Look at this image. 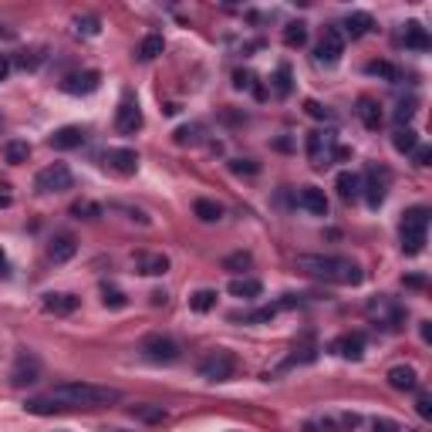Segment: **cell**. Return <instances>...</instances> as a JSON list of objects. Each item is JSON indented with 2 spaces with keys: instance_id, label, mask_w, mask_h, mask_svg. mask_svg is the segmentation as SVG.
<instances>
[{
  "instance_id": "1",
  "label": "cell",
  "mask_w": 432,
  "mask_h": 432,
  "mask_svg": "<svg viewBox=\"0 0 432 432\" xmlns=\"http://www.w3.org/2000/svg\"><path fill=\"white\" fill-rule=\"evenodd\" d=\"M122 399L119 388L108 385H92V382H64L54 385L41 399H28L24 409L31 416H54V412H75V409H102V405H115Z\"/></svg>"
},
{
  "instance_id": "2",
  "label": "cell",
  "mask_w": 432,
  "mask_h": 432,
  "mask_svg": "<svg viewBox=\"0 0 432 432\" xmlns=\"http://www.w3.org/2000/svg\"><path fill=\"white\" fill-rule=\"evenodd\" d=\"M297 270H304L311 277L328 280V284H341V287H355L361 284V267L348 257H335V253H301L297 257Z\"/></svg>"
},
{
  "instance_id": "3",
  "label": "cell",
  "mask_w": 432,
  "mask_h": 432,
  "mask_svg": "<svg viewBox=\"0 0 432 432\" xmlns=\"http://www.w3.org/2000/svg\"><path fill=\"white\" fill-rule=\"evenodd\" d=\"M426 233H429V210H426V206H412L409 213L402 216V250H405L409 257L422 253Z\"/></svg>"
},
{
  "instance_id": "4",
  "label": "cell",
  "mask_w": 432,
  "mask_h": 432,
  "mask_svg": "<svg viewBox=\"0 0 432 432\" xmlns=\"http://www.w3.org/2000/svg\"><path fill=\"white\" fill-rule=\"evenodd\" d=\"M308 159L314 169H324L338 159H348V149L338 145L335 132H308Z\"/></svg>"
},
{
  "instance_id": "5",
  "label": "cell",
  "mask_w": 432,
  "mask_h": 432,
  "mask_svg": "<svg viewBox=\"0 0 432 432\" xmlns=\"http://www.w3.org/2000/svg\"><path fill=\"white\" fill-rule=\"evenodd\" d=\"M196 371H200V378H206V382H227V378H233V371H236V358L230 352H223V348H216V352L200 358Z\"/></svg>"
},
{
  "instance_id": "6",
  "label": "cell",
  "mask_w": 432,
  "mask_h": 432,
  "mask_svg": "<svg viewBox=\"0 0 432 432\" xmlns=\"http://www.w3.org/2000/svg\"><path fill=\"white\" fill-rule=\"evenodd\" d=\"M388 186H392V172L385 166H368V172L361 176V193L368 200L371 210H378L388 196Z\"/></svg>"
},
{
  "instance_id": "7",
  "label": "cell",
  "mask_w": 432,
  "mask_h": 432,
  "mask_svg": "<svg viewBox=\"0 0 432 432\" xmlns=\"http://www.w3.org/2000/svg\"><path fill=\"white\" fill-rule=\"evenodd\" d=\"M139 352L155 365H172L179 361V344L169 338V335H145L139 344Z\"/></svg>"
},
{
  "instance_id": "8",
  "label": "cell",
  "mask_w": 432,
  "mask_h": 432,
  "mask_svg": "<svg viewBox=\"0 0 432 432\" xmlns=\"http://www.w3.org/2000/svg\"><path fill=\"white\" fill-rule=\"evenodd\" d=\"M71 186H75V176H71V169L64 162H51V166H44L34 176V189L37 193H64Z\"/></svg>"
},
{
  "instance_id": "9",
  "label": "cell",
  "mask_w": 432,
  "mask_h": 432,
  "mask_svg": "<svg viewBox=\"0 0 432 432\" xmlns=\"http://www.w3.org/2000/svg\"><path fill=\"white\" fill-rule=\"evenodd\" d=\"M344 54V34L341 28H324L321 41H318V51H314V61L324 64V68H335Z\"/></svg>"
},
{
  "instance_id": "10",
  "label": "cell",
  "mask_w": 432,
  "mask_h": 432,
  "mask_svg": "<svg viewBox=\"0 0 432 432\" xmlns=\"http://www.w3.org/2000/svg\"><path fill=\"white\" fill-rule=\"evenodd\" d=\"M115 128H119L122 136H136V132L142 128V108H139V102H136V95L132 92H125L119 108H115Z\"/></svg>"
},
{
  "instance_id": "11",
  "label": "cell",
  "mask_w": 432,
  "mask_h": 432,
  "mask_svg": "<svg viewBox=\"0 0 432 432\" xmlns=\"http://www.w3.org/2000/svg\"><path fill=\"white\" fill-rule=\"evenodd\" d=\"M37 378H41V361H37V355L20 352L14 361V368H11V385L24 388V385H34Z\"/></svg>"
},
{
  "instance_id": "12",
  "label": "cell",
  "mask_w": 432,
  "mask_h": 432,
  "mask_svg": "<svg viewBox=\"0 0 432 432\" xmlns=\"http://www.w3.org/2000/svg\"><path fill=\"white\" fill-rule=\"evenodd\" d=\"M102 159H105L108 169L119 172V176H136V169H139V152L136 149H108Z\"/></svg>"
},
{
  "instance_id": "13",
  "label": "cell",
  "mask_w": 432,
  "mask_h": 432,
  "mask_svg": "<svg viewBox=\"0 0 432 432\" xmlns=\"http://www.w3.org/2000/svg\"><path fill=\"white\" fill-rule=\"evenodd\" d=\"M98 85H102V75H98L95 68H88V71H78V75H68L61 81V88L68 95H92V92H98Z\"/></svg>"
},
{
  "instance_id": "14",
  "label": "cell",
  "mask_w": 432,
  "mask_h": 432,
  "mask_svg": "<svg viewBox=\"0 0 432 432\" xmlns=\"http://www.w3.org/2000/svg\"><path fill=\"white\" fill-rule=\"evenodd\" d=\"M47 145L58 149V152H71L78 145H85V128H81V125H64V128H58V132L47 139Z\"/></svg>"
},
{
  "instance_id": "15",
  "label": "cell",
  "mask_w": 432,
  "mask_h": 432,
  "mask_svg": "<svg viewBox=\"0 0 432 432\" xmlns=\"http://www.w3.org/2000/svg\"><path fill=\"white\" fill-rule=\"evenodd\" d=\"M331 352L341 358H348V361H358V358L365 355V335L361 331H352V335H341L335 344H331Z\"/></svg>"
},
{
  "instance_id": "16",
  "label": "cell",
  "mask_w": 432,
  "mask_h": 432,
  "mask_svg": "<svg viewBox=\"0 0 432 432\" xmlns=\"http://www.w3.org/2000/svg\"><path fill=\"white\" fill-rule=\"evenodd\" d=\"M368 314H375V318L385 324V328H399V321L405 318V308L392 304L388 297H378V301H371V304H368Z\"/></svg>"
},
{
  "instance_id": "17",
  "label": "cell",
  "mask_w": 432,
  "mask_h": 432,
  "mask_svg": "<svg viewBox=\"0 0 432 432\" xmlns=\"http://www.w3.org/2000/svg\"><path fill=\"white\" fill-rule=\"evenodd\" d=\"M399 41H402L405 47H409V51H419V54H422V51H429V47H432L429 31H426V28H422L419 20H409V24H405V31H402Z\"/></svg>"
},
{
  "instance_id": "18",
  "label": "cell",
  "mask_w": 432,
  "mask_h": 432,
  "mask_svg": "<svg viewBox=\"0 0 432 432\" xmlns=\"http://www.w3.org/2000/svg\"><path fill=\"white\" fill-rule=\"evenodd\" d=\"M297 206L314 216H328V196H324V189H318V186H304L297 193Z\"/></svg>"
},
{
  "instance_id": "19",
  "label": "cell",
  "mask_w": 432,
  "mask_h": 432,
  "mask_svg": "<svg viewBox=\"0 0 432 432\" xmlns=\"http://www.w3.org/2000/svg\"><path fill=\"white\" fill-rule=\"evenodd\" d=\"M344 31L341 34H348L352 41H358V37H365V34L375 31V17L365 14V11H352V14L344 17V24H341Z\"/></svg>"
},
{
  "instance_id": "20",
  "label": "cell",
  "mask_w": 432,
  "mask_h": 432,
  "mask_svg": "<svg viewBox=\"0 0 432 432\" xmlns=\"http://www.w3.org/2000/svg\"><path fill=\"white\" fill-rule=\"evenodd\" d=\"M388 385L395 388V392H416L419 388V375L412 365H395V368H388Z\"/></svg>"
},
{
  "instance_id": "21",
  "label": "cell",
  "mask_w": 432,
  "mask_h": 432,
  "mask_svg": "<svg viewBox=\"0 0 432 432\" xmlns=\"http://www.w3.org/2000/svg\"><path fill=\"white\" fill-rule=\"evenodd\" d=\"M78 304H81V297H75V294H44V311L47 314H58V318L75 314Z\"/></svg>"
},
{
  "instance_id": "22",
  "label": "cell",
  "mask_w": 432,
  "mask_h": 432,
  "mask_svg": "<svg viewBox=\"0 0 432 432\" xmlns=\"http://www.w3.org/2000/svg\"><path fill=\"white\" fill-rule=\"evenodd\" d=\"M78 253V244H75V236L71 233H58L54 240H51V247H47V257L54 263H64V260H71Z\"/></svg>"
},
{
  "instance_id": "23",
  "label": "cell",
  "mask_w": 432,
  "mask_h": 432,
  "mask_svg": "<svg viewBox=\"0 0 432 432\" xmlns=\"http://www.w3.org/2000/svg\"><path fill=\"white\" fill-rule=\"evenodd\" d=\"M358 119H361V125L368 128V132H378L382 128V105L375 102V98H358Z\"/></svg>"
},
{
  "instance_id": "24",
  "label": "cell",
  "mask_w": 432,
  "mask_h": 432,
  "mask_svg": "<svg viewBox=\"0 0 432 432\" xmlns=\"http://www.w3.org/2000/svg\"><path fill=\"white\" fill-rule=\"evenodd\" d=\"M335 186H338V196L344 203H355L361 196V176L358 172H338Z\"/></svg>"
},
{
  "instance_id": "25",
  "label": "cell",
  "mask_w": 432,
  "mask_h": 432,
  "mask_svg": "<svg viewBox=\"0 0 432 432\" xmlns=\"http://www.w3.org/2000/svg\"><path fill=\"white\" fill-rule=\"evenodd\" d=\"M230 294L240 297V301H257L263 294V284L257 277H236V280H230Z\"/></svg>"
},
{
  "instance_id": "26",
  "label": "cell",
  "mask_w": 432,
  "mask_h": 432,
  "mask_svg": "<svg viewBox=\"0 0 432 432\" xmlns=\"http://www.w3.org/2000/svg\"><path fill=\"white\" fill-rule=\"evenodd\" d=\"M166 270H169L166 253H142L139 257V274H145V277H162Z\"/></svg>"
},
{
  "instance_id": "27",
  "label": "cell",
  "mask_w": 432,
  "mask_h": 432,
  "mask_svg": "<svg viewBox=\"0 0 432 432\" xmlns=\"http://www.w3.org/2000/svg\"><path fill=\"white\" fill-rule=\"evenodd\" d=\"M270 88H274L277 98H287V95L294 92V71H291V64L287 61L277 64V71H274V78H270Z\"/></svg>"
},
{
  "instance_id": "28",
  "label": "cell",
  "mask_w": 432,
  "mask_h": 432,
  "mask_svg": "<svg viewBox=\"0 0 432 432\" xmlns=\"http://www.w3.org/2000/svg\"><path fill=\"white\" fill-rule=\"evenodd\" d=\"M365 75H371V78H385L388 85H399V81H405L402 68H395V64H388V61H368V64H365Z\"/></svg>"
},
{
  "instance_id": "29",
  "label": "cell",
  "mask_w": 432,
  "mask_h": 432,
  "mask_svg": "<svg viewBox=\"0 0 432 432\" xmlns=\"http://www.w3.org/2000/svg\"><path fill=\"white\" fill-rule=\"evenodd\" d=\"M162 51H166L162 34H145V37H142V44H139V58H142V61H155Z\"/></svg>"
},
{
  "instance_id": "30",
  "label": "cell",
  "mask_w": 432,
  "mask_h": 432,
  "mask_svg": "<svg viewBox=\"0 0 432 432\" xmlns=\"http://www.w3.org/2000/svg\"><path fill=\"white\" fill-rule=\"evenodd\" d=\"M28 155H31V145L20 139H11L4 145V159L11 162V166H20V162H28Z\"/></svg>"
},
{
  "instance_id": "31",
  "label": "cell",
  "mask_w": 432,
  "mask_h": 432,
  "mask_svg": "<svg viewBox=\"0 0 432 432\" xmlns=\"http://www.w3.org/2000/svg\"><path fill=\"white\" fill-rule=\"evenodd\" d=\"M216 297H220L216 291L203 287V291H196L193 297H189V308L196 311V314H206V311H213V308H216Z\"/></svg>"
},
{
  "instance_id": "32",
  "label": "cell",
  "mask_w": 432,
  "mask_h": 432,
  "mask_svg": "<svg viewBox=\"0 0 432 432\" xmlns=\"http://www.w3.org/2000/svg\"><path fill=\"white\" fill-rule=\"evenodd\" d=\"M284 44L287 47H304L308 44V24H301V20H294L284 28Z\"/></svg>"
},
{
  "instance_id": "33",
  "label": "cell",
  "mask_w": 432,
  "mask_h": 432,
  "mask_svg": "<svg viewBox=\"0 0 432 432\" xmlns=\"http://www.w3.org/2000/svg\"><path fill=\"white\" fill-rule=\"evenodd\" d=\"M392 145H395L399 152H412V149L419 145V132H416V128H409V125H405V128H395Z\"/></svg>"
},
{
  "instance_id": "34",
  "label": "cell",
  "mask_w": 432,
  "mask_h": 432,
  "mask_svg": "<svg viewBox=\"0 0 432 432\" xmlns=\"http://www.w3.org/2000/svg\"><path fill=\"white\" fill-rule=\"evenodd\" d=\"M280 311V304H270V308H260V311H247V314H230V321H244V324H263L270 321L274 314Z\"/></svg>"
},
{
  "instance_id": "35",
  "label": "cell",
  "mask_w": 432,
  "mask_h": 432,
  "mask_svg": "<svg viewBox=\"0 0 432 432\" xmlns=\"http://www.w3.org/2000/svg\"><path fill=\"white\" fill-rule=\"evenodd\" d=\"M193 213L200 216L203 223H216V220L223 216V206H220V203H213V200H196V203H193Z\"/></svg>"
},
{
  "instance_id": "36",
  "label": "cell",
  "mask_w": 432,
  "mask_h": 432,
  "mask_svg": "<svg viewBox=\"0 0 432 432\" xmlns=\"http://www.w3.org/2000/svg\"><path fill=\"white\" fill-rule=\"evenodd\" d=\"M200 139H203L200 122H189V125H179V128H176V142H179V145H196Z\"/></svg>"
},
{
  "instance_id": "37",
  "label": "cell",
  "mask_w": 432,
  "mask_h": 432,
  "mask_svg": "<svg viewBox=\"0 0 432 432\" xmlns=\"http://www.w3.org/2000/svg\"><path fill=\"white\" fill-rule=\"evenodd\" d=\"M132 416L142 419V422H162V419H166V409H162V405H136Z\"/></svg>"
},
{
  "instance_id": "38",
  "label": "cell",
  "mask_w": 432,
  "mask_h": 432,
  "mask_svg": "<svg viewBox=\"0 0 432 432\" xmlns=\"http://www.w3.org/2000/svg\"><path fill=\"white\" fill-rule=\"evenodd\" d=\"M233 85H236V88H250V92L257 95V98H267L263 85H257V78L250 75V71H236V75H233Z\"/></svg>"
},
{
  "instance_id": "39",
  "label": "cell",
  "mask_w": 432,
  "mask_h": 432,
  "mask_svg": "<svg viewBox=\"0 0 432 432\" xmlns=\"http://www.w3.org/2000/svg\"><path fill=\"white\" fill-rule=\"evenodd\" d=\"M71 213H75L78 220H98V216H102V206H98V203L81 200V203H75V206H71Z\"/></svg>"
},
{
  "instance_id": "40",
  "label": "cell",
  "mask_w": 432,
  "mask_h": 432,
  "mask_svg": "<svg viewBox=\"0 0 432 432\" xmlns=\"http://www.w3.org/2000/svg\"><path fill=\"white\" fill-rule=\"evenodd\" d=\"M75 31L85 34V37H95V34L102 31V20H98V17H78V20H75Z\"/></svg>"
},
{
  "instance_id": "41",
  "label": "cell",
  "mask_w": 432,
  "mask_h": 432,
  "mask_svg": "<svg viewBox=\"0 0 432 432\" xmlns=\"http://www.w3.org/2000/svg\"><path fill=\"white\" fill-rule=\"evenodd\" d=\"M102 294H105V308H112V311H122L125 304H128V301H125V294L119 291V287H102Z\"/></svg>"
},
{
  "instance_id": "42",
  "label": "cell",
  "mask_w": 432,
  "mask_h": 432,
  "mask_svg": "<svg viewBox=\"0 0 432 432\" xmlns=\"http://www.w3.org/2000/svg\"><path fill=\"white\" fill-rule=\"evenodd\" d=\"M41 61H44V51H41V47H34V51H24V54L17 58V64H20L24 71H34V68H37Z\"/></svg>"
},
{
  "instance_id": "43",
  "label": "cell",
  "mask_w": 432,
  "mask_h": 432,
  "mask_svg": "<svg viewBox=\"0 0 432 432\" xmlns=\"http://www.w3.org/2000/svg\"><path fill=\"white\" fill-rule=\"evenodd\" d=\"M250 263H253V257H250V253H244V250H240V253H230V257L223 260V267H227V270H247Z\"/></svg>"
},
{
  "instance_id": "44",
  "label": "cell",
  "mask_w": 432,
  "mask_h": 432,
  "mask_svg": "<svg viewBox=\"0 0 432 432\" xmlns=\"http://www.w3.org/2000/svg\"><path fill=\"white\" fill-rule=\"evenodd\" d=\"M416 412L422 419H432V395L429 392H419V399H416Z\"/></svg>"
},
{
  "instance_id": "45",
  "label": "cell",
  "mask_w": 432,
  "mask_h": 432,
  "mask_svg": "<svg viewBox=\"0 0 432 432\" xmlns=\"http://www.w3.org/2000/svg\"><path fill=\"white\" fill-rule=\"evenodd\" d=\"M304 112H308L311 119H324V122L331 119V112H328V108H324L321 102H314V98H311V102H304Z\"/></svg>"
},
{
  "instance_id": "46",
  "label": "cell",
  "mask_w": 432,
  "mask_h": 432,
  "mask_svg": "<svg viewBox=\"0 0 432 432\" xmlns=\"http://www.w3.org/2000/svg\"><path fill=\"white\" fill-rule=\"evenodd\" d=\"M230 169L233 172H247V176H257V172H260V166H257V162H250V159H233Z\"/></svg>"
},
{
  "instance_id": "47",
  "label": "cell",
  "mask_w": 432,
  "mask_h": 432,
  "mask_svg": "<svg viewBox=\"0 0 432 432\" xmlns=\"http://www.w3.org/2000/svg\"><path fill=\"white\" fill-rule=\"evenodd\" d=\"M412 159H416V166H429L432 149L429 145H416V149H412Z\"/></svg>"
},
{
  "instance_id": "48",
  "label": "cell",
  "mask_w": 432,
  "mask_h": 432,
  "mask_svg": "<svg viewBox=\"0 0 432 432\" xmlns=\"http://www.w3.org/2000/svg\"><path fill=\"white\" fill-rule=\"evenodd\" d=\"M412 112H416V108H412V102H409V105H405V102H402L399 105V112H395V122H399V128L405 122H409V119H412Z\"/></svg>"
},
{
  "instance_id": "49",
  "label": "cell",
  "mask_w": 432,
  "mask_h": 432,
  "mask_svg": "<svg viewBox=\"0 0 432 432\" xmlns=\"http://www.w3.org/2000/svg\"><path fill=\"white\" fill-rule=\"evenodd\" d=\"M375 432H402L399 422H388V419H375Z\"/></svg>"
},
{
  "instance_id": "50",
  "label": "cell",
  "mask_w": 432,
  "mask_h": 432,
  "mask_svg": "<svg viewBox=\"0 0 432 432\" xmlns=\"http://www.w3.org/2000/svg\"><path fill=\"white\" fill-rule=\"evenodd\" d=\"M14 203V196H11V186L0 183V206H11Z\"/></svg>"
},
{
  "instance_id": "51",
  "label": "cell",
  "mask_w": 432,
  "mask_h": 432,
  "mask_svg": "<svg viewBox=\"0 0 432 432\" xmlns=\"http://www.w3.org/2000/svg\"><path fill=\"white\" fill-rule=\"evenodd\" d=\"M405 284H409V287H426V277H422V274H412V277H405Z\"/></svg>"
},
{
  "instance_id": "52",
  "label": "cell",
  "mask_w": 432,
  "mask_h": 432,
  "mask_svg": "<svg viewBox=\"0 0 432 432\" xmlns=\"http://www.w3.org/2000/svg\"><path fill=\"white\" fill-rule=\"evenodd\" d=\"M7 71H11V61H7V58H4V54H0V81H4V78H7Z\"/></svg>"
},
{
  "instance_id": "53",
  "label": "cell",
  "mask_w": 432,
  "mask_h": 432,
  "mask_svg": "<svg viewBox=\"0 0 432 432\" xmlns=\"http://www.w3.org/2000/svg\"><path fill=\"white\" fill-rule=\"evenodd\" d=\"M152 304H155V308H159V304H166V294L155 291V294H152Z\"/></svg>"
},
{
  "instance_id": "54",
  "label": "cell",
  "mask_w": 432,
  "mask_h": 432,
  "mask_svg": "<svg viewBox=\"0 0 432 432\" xmlns=\"http://www.w3.org/2000/svg\"><path fill=\"white\" fill-rule=\"evenodd\" d=\"M0 37H4V41H14V31H11V28H0Z\"/></svg>"
},
{
  "instance_id": "55",
  "label": "cell",
  "mask_w": 432,
  "mask_h": 432,
  "mask_svg": "<svg viewBox=\"0 0 432 432\" xmlns=\"http://www.w3.org/2000/svg\"><path fill=\"white\" fill-rule=\"evenodd\" d=\"M7 270V257H4V250H0V274Z\"/></svg>"
}]
</instances>
